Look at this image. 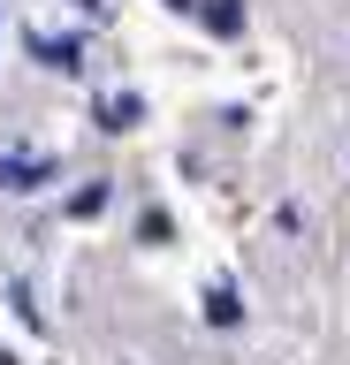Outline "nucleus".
Instances as JSON below:
<instances>
[{
    "instance_id": "obj_4",
    "label": "nucleus",
    "mask_w": 350,
    "mask_h": 365,
    "mask_svg": "<svg viewBox=\"0 0 350 365\" xmlns=\"http://www.w3.org/2000/svg\"><path fill=\"white\" fill-rule=\"evenodd\" d=\"M145 122V99L138 91H115V99H99V130H138Z\"/></svg>"
},
{
    "instance_id": "obj_3",
    "label": "nucleus",
    "mask_w": 350,
    "mask_h": 365,
    "mask_svg": "<svg viewBox=\"0 0 350 365\" xmlns=\"http://www.w3.org/2000/svg\"><path fill=\"white\" fill-rule=\"evenodd\" d=\"M31 53H38L46 68H61V76L84 68V38H31Z\"/></svg>"
},
{
    "instance_id": "obj_2",
    "label": "nucleus",
    "mask_w": 350,
    "mask_h": 365,
    "mask_svg": "<svg viewBox=\"0 0 350 365\" xmlns=\"http://www.w3.org/2000/svg\"><path fill=\"white\" fill-rule=\"evenodd\" d=\"M198 23L213 38H244V0H198Z\"/></svg>"
},
{
    "instance_id": "obj_1",
    "label": "nucleus",
    "mask_w": 350,
    "mask_h": 365,
    "mask_svg": "<svg viewBox=\"0 0 350 365\" xmlns=\"http://www.w3.org/2000/svg\"><path fill=\"white\" fill-rule=\"evenodd\" d=\"M38 182H53V160H38V153H8L0 160V190H38Z\"/></svg>"
},
{
    "instance_id": "obj_7",
    "label": "nucleus",
    "mask_w": 350,
    "mask_h": 365,
    "mask_svg": "<svg viewBox=\"0 0 350 365\" xmlns=\"http://www.w3.org/2000/svg\"><path fill=\"white\" fill-rule=\"evenodd\" d=\"M84 8H92V16H99V8H115V0H84Z\"/></svg>"
},
{
    "instance_id": "obj_5",
    "label": "nucleus",
    "mask_w": 350,
    "mask_h": 365,
    "mask_svg": "<svg viewBox=\"0 0 350 365\" xmlns=\"http://www.w3.org/2000/svg\"><path fill=\"white\" fill-rule=\"evenodd\" d=\"M206 319H213V327H236V319H244V297H236V282H213V289H206Z\"/></svg>"
},
{
    "instance_id": "obj_6",
    "label": "nucleus",
    "mask_w": 350,
    "mask_h": 365,
    "mask_svg": "<svg viewBox=\"0 0 350 365\" xmlns=\"http://www.w3.org/2000/svg\"><path fill=\"white\" fill-rule=\"evenodd\" d=\"M99 205H107V182H84V190L69 198V213H99Z\"/></svg>"
}]
</instances>
